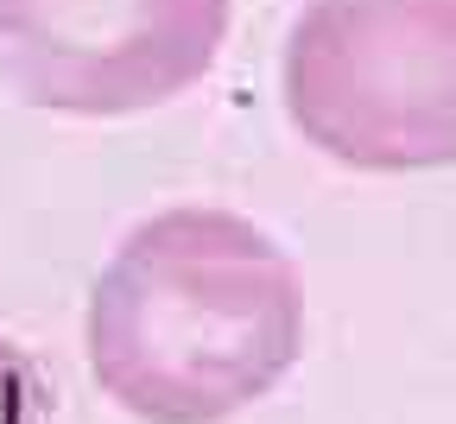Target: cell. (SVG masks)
<instances>
[{
	"instance_id": "cell-1",
	"label": "cell",
	"mask_w": 456,
	"mask_h": 424,
	"mask_svg": "<svg viewBox=\"0 0 456 424\" xmlns=\"http://www.w3.org/2000/svg\"><path fill=\"white\" fill-rule=\"evenodd\" d=\"M95 387L140 424H228L305 348V285L279 241L235 209H159L89 291Z\"/></svg>"
},
{
	"instance_id": "cell-2",
	"label": "cell",
	"mask_w": 456,
	"mask_h": 424,
	"mask_svg": "<svg viewBox=\"0 0 456 424\" xmlns=\"http://www.w3.org/2000/svg\"><path fill=\"white\" fill-rule=\"evenodd\" d=\"M279 95L305 146L349 171L456 165V0H311Z\"/></svg>"
},
{
	"instance_id": "cell-3",
	"label": "cell",
	"mask_w": 456,
	"mask_h": 424,
	"mask_svg": "<svg viewBox=\"0 0 456 424\" xmlns=\"http://www.w3.org/2000/svg\"><path fill=\"white\" fill-rule=\"evenodd\" d=\"M228 0H0V77L51 114H146L209 77Z\"/></svg>"
},
{
	"instance_id": "cell-4",
	"label": "cell",
	"mask_w": 456,
	"mask_h": 424,
	"mask_svg": "<svg viewBox=\"0 0 456 424\" xmlns=\"http://www.w3.org/2000/svg\"><path fill=\"white\" fill-rule=\"evenodd\" d=\"M0 424H57V393L13 336H0Z\"/></svg>"
}]
</instances>
